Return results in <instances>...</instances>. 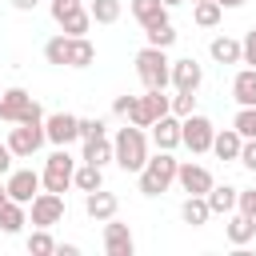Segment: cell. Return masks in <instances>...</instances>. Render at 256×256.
Listing matches in <instances>:
<instances>
[{
	"label": "cell",
	"mask_w": 256,
	"mask_h": 256,
	"mask_svg": "<svg viewBox=\"0 0 256 256\" xmlns=\"http://www.w3.org/2000/svg\"><path fill=\"white\" fill-rule=\"evenodd\" d=\"M172 112H176L180 120L192 116V112H196V92H176V96H172Z\"/></svg>",
	"instance_id": "cell-36"
},
{
	"label": "cell",
	"mask_w": 256,
	"mask_h": 256,
	"mask_svg": "<svg viewBox=\"0 0 256 256\" xmlns=\"http://www.w3.org/2000/svg\"><path fill=\"white\" fill-rule=\"evenodd\" d=\"M220 8H240V4H248V0H216Z\"/></svg>",
	"instance_id": "cell-45"
},
{
	"label": "cell",
	"mask_w": 256,
	"mask_h": 256,
	"mask_svg": "<svg viewBox=\"0 0 256 256\" xmlns=\"http://www.w3.org/2000/svg\"><path fill=\"white\" fill-rule=\"evenodd\" d=\"M220 16H224V8H220L216 0H196V8H192V20H196L200 28H216Z\"/></svg>",
	"instance_id": "cell-29"
},
{
	"label": "cell",
	"mask_w": 256,
	"mask_h": 256,
	"mask_svg": "<svg viewBox=\"0 0 256 256\" xmlns=\"http://www.w3.org/2000/svg\"><path fill=\"white\" fill-rule=\"evenodd\" d=\"M224 236H228V244H236V248H244L248 240H256V216H248V212H228V224H224Z\"/></svg>",
	"instance_id": "cell-15"
},
{
	"label": "cell",
	"mask_w": 256,
	"mask_h": 256,
	"mask_svg": "<svg viewBox=\"0 0 256 256\" xmlns=\"http://www.w3.org/2000/svg\"><path fill=\"white\" fill-rule=\"evenodd\" d=\"M44 140H48L44 120H20V124L8 128V148H12V156H20V160L36 156V152L44 148Z\"/></svg>",
	"instance_id": "cell-6"
},
{
	"label": "cell",
	"mask_w": 256,
	"mask_h": 256,
	"mask_svg": "<svg viewBox=\"0 0 256 256\" xmlns=\"http://www.w3.org/2000/svg\"><path fill=\"white\" fill-rule=\"evenodd\" d=\"M208 216H212L208 196H188V200L180 204V220H184V224H192V228H204V224H208Z\"/></svg>",
	"instance_id": "cell-25"
},
{
	"label": "cell",
	"mask_w": 256,
	"mask_h": 256,
	"mask_svg": "<svg viewBox=\"0 0 256 256\" xmlns=\"http://www.w3.org/2000/svg\"><path fill=\"white\" fill-rule=\"evenodd\" d=\"M44 132H48V144L68 148L72 140H80V116H72V112H52V116H44Z\"/></svg>",
	"instance_id": "cell-9"
},
{
	"label": "cell",
	"mask_w": 256,
	"mask_h": 256,
	"mask_svg": "<svg viewBox=\"0 0 256 256\" xmlns=\"http://www.w3.org/2000/svg\"><path fill=\"white\" fill-rule=\"evenodd\" d=\"M172 112V96H164V88H148L144 96H136V104H132V112H128V124H136V128H152L160 116H168Z\"/></svg>",
	"instance_id": "cell-5"
},
{
	"label": "cell",
	"mask_w": 256,
	"mask_h": 256,
	"mask_svg": "<svg viewBox=\"0 0 256 256\" xmlns=\"http://www.w3.org/2000/svg\"><path fill=\"white\" fill-rule=\"evenodd\" d=\"M28 252H32V256H52V252H56V240L48 236V228H36V232L28 236Z\"/></svg>",
	"instance_id": "cell-33"
},
{
	"label": "cell",
	"mask_w": 256,
	"mask_h": 256,
	"mask_svg": "<svg viewBox=\"0 0 256 256\" xmlns=\"http://www.w3.org/2000/svg\"><path fill=\"white\" fill-rule=\"evenodd\" d=\"M192 4H196V0H192Z\"/></svg>",
	"instance_id": "cell-48"
},
{
	"label": "cell",
	"mask_w": 256,
	"mask_h": 256,
	"mask_svg": "<svg viewBox=\"0 0 256 256\" xmlns=\"http://www.w3.org/2000/svg\"><path fill=\"white\" fill-rule=\"evenodd\" d=\"M116 208H120V200L112 196V192H104V188H96V192H84V212L92 216V220H112L116 216Z\"/></svg>",
	"instance_id": "cell-17"
},
{
	"label": "cell",
	"mask_w": 256,
	"mask_h": 256,
	"mask_svg": "<svg viewBox=\"0 0 256 256\" xmlns=\"http://www.w3.org/2000/svg\"><path fill=\"white\" fill-rule=\"evenodd\" d=\"M56 24H60V32H64V36H88V28H92V12H88V8L80 4V8L64 12V16L56 20Z\"/></svg>",
	"instance_id": "cell-24"
},
{
	"label": "cell",
	"mask_w": 256,
	"mask_h": 256,
	"mask_svg": "<svg viewBox=\"0 0 256 256\" xmlns=\"http://www.w3.org/2000/svg\"><path fill=\"white\" fill-rule=\"evenodd\" d=\"M136 76L144 88H168L172 84V60H168V48H140L136 52Z\"/></svg>",
	"instance_id": "cell-3"
},
{
	"label": "cell",
	"mask_w": 256,
	"mask_h": 256,
	"mask_svg": "<svg viewBox=\"0 0 256 256\" xmlns=\"http://www.w3.org/2000/svg\"><path fill=\"white\" fill-rule=\"evenodd\" d=\"M128 12L136 16L140 28H152V24H164L168 20V4L164 0H128Z\"/></svg>",
	"instance_id": "cell-18"
},
{
	"label": "cell",
	"mask_w": 256,
	"mask_h": 256,
	"mask_svg": "<svg viewBox=\"0 0 256 256\" xmlns=\"http://www.w3.org/2000/svg\"><path fill=\"white\" fill-rule=\"evenodd\" d=\"M164 4H168V8H176V4H184V0H164Z\"/></svg>",
	"instance_id": "cell-47"
},
{
	"label": "cell",
	"mask_w": 256,
	"mask_h": 256,
	"mask_svg": "<svg viewBox=\"0 0 256 256\" xmlns=\"http://www.w3.org/2000/svg\"><path fill=\"white\" fill-rule=\"evenodd\" d=\"M28 204H20V200H4L0 204V232L4 236H16L24 224H28V212H24Z\"/></svg>",
	"instance_id": "cell-22"
},
{
	"label": "cell",
	"mask_w": 256,
	"mask_h": 256,
	"mask_svg": "<svg viewBox=\"0 0 256 256\" xmlns=\"http://www.w3.org/2000/svg\"><path fill=\"white\" fill-rule=\"evenodd\" d=\"M176 184H180L188 196H208L216 180H212V172H208L204 164H192V160H184V164H180V172H176Z\"/></svg>",
	"instance_id": "cell-12"
},
{
	"label": "cell",
	"mask_w": 256,
	"mask_h": 256,
	"mask_svg": "<svg viewBox=\"0 0 256 256\" xmlns=\"http://www.w3.org/2000/svg\"><path fill=\"white\" fill-rule=\"evenodd\" d=\"M60 256H80V244H56Z\"/></svg>",
	"instance_id": "cell-43"
},
{
	"label": "cell",
	"mask_w": 256,
	"mask_h": 256,
	"mask_svg": "<svg viewBox=\"0 0 256 256\" xmlns=\"http://www.w3.org/2000/svg\"><path fill=\"white\" fill-rule=\"evenodd\" d=\"M240 164H244L248 172H256V140H244V148H240Z\"/></svg>",
	"instance_id": "cell-39"
},
{
	"label": "cell",
	"mask_w": 256,
	"mask_h": 256,
	"mask_svg": "<svg viewBox=\"0 0 256 256\" xmlns=\"http://www.w3.org/2000/svg\"><path fill=\"white\" fill-rule=\"evenodd\" d=\"M212 136H216V128H212V120H208V116L192 112V116H184V120H180V144H184L192 156L212 152Z\"/></svg>",
	"instance_id": "cell-8"
},
{
	"label": "cell",
	"mask_w": 256,
	"mask_h": 256,
	"mask_svg": "<svg viewBox=\"0 0 256 256\" xmlns=\"http://www.w3.org/2000/svg\"><path fill=\"white\" fill-rule=\"evenodd\" d=\"M4 200H8V184H0V204H4Z\"/></svg>",
	"instance_id": "cell-46"
},
{
	"label": "cell",
	"mask_w": 256,
	"mask_h": 256,
	"mask_svg": "<svg viewBox=\"0 0 256 256\" xmlns=\"http://www.w3.org/2000/svg\"><path fill=\"white\" fill-rule=\"evenodd\" d=\"M208 52H212L216 64H244V44L236 36H212Z\"/></svg>",
	"instance_id": "cell-19"
},
{
	"label": "cell",
	"mask_w": 256,
	"mask_h": 256,
	"mask_svg": "<svg viewBox=\"0 0 256 256\" xmlns=\"http://www.w3.org/2000/svg\"><path fill=\"white\" fill-rule=\"evenodd\" d=\"M112 148H116V164H120L124 172H140V168L148 164V136H144V128H136V124H124V128L116 132Z\"/></svg>",
	"instance_id": "cell-2"
},
{
	"label": "cell",
	"mask_w": 256,
	"mask_h": 256,
	"mask_svg": "<svg viewBox=\"0 0 256 256\" xmlns=\"http://www.w3.org/2000/svg\"><path fill=\"white\" fill-rule=\"evenodd\" d=\"M176 172H180V160H176L172 152L156 148V156H148V164L136 172V176H140V192H144V196H160V192H168V188L176 184Z\"/></svg>",
	"instance_id": "cell-1"
},
{
	"label": "cell",
	"mask_w": 256,
	"mask_h": 256,
	"mask_svg": "<svg viewBox=\"0 0 256 256\" xmlns=\"http://www.w3.org/2000/svg\"><path fill=\"white\" fill-rule=\"evenodd\" d=\"M100 136H108V124H104L100 116L80 120V140H100Z\"/></svg>",
	"instance_id": "cell-35"
},
{
	"label": "cell",
	"mask_w": 256,
	"mask_h": 256,
	"mask_svg": "<svg viewBox=\"0 0 256 256\" xmlns=\"http://www.w3.org/2000/svg\"><path fill=\"white\" fill-rule=\"evenodd\" d=\"M144 36H148V44H152V48H172L180 32H176V28L164 20V24H152V28H144Z\"/></svg>",
	"instance_id": "cell-31"
},
{
	"label": "cell",
	"mask_w": 256,
	"mask_h": 256,
	"mask_svg": "<svg viewBox=\"0 0 256 256\" xmlns=\"http://www.w3.org/2000/svg\"><path fill=\"white\" fill-rule=\"evenodd\" d=\"M96 60V48L88 36H68V68H88Z\"/></svg>",
	"instance_id": "cell-26"
},
{
	"label": "cell",
	"mask_w": 256,
	"mask_h": 256,
	"mask_svg": "<svg viewBox=\"0 0 256 256\" xmlns=\"http://www.w3.org/2000/svg\"><path fill=\"white\" fill-rule=\"evenodd\" d=\"M232 128H236L244 140H256V108H240L236 120H232Z\"/></svg>",
	"instance_id": "cell-34"
},
{
	"label": "cell",
	"mask_w": 256,
	"mask_h": 256,
	"mask_svg": "<svg viewBox=\"0 0 256 256\" xmlns=\"http://www.w3.org/2000/svg\"><path fill=\"white\" fill-rule=\"evenodd\" d=\"M200 84H204V68H200L192 56L172 60V88H176V92H196Z\"/></svg>",
	"instance_id": "cell-14"
},
{
	"label": "cell",
	"mask_w": 256,
	"mask_h": 256,
	"mask_svg": "<svg viewBox=\"0 0 256 256\" xmlns=\"http://www.w3.org/2000/svg\"><path fill=\"white\" fill-rule=\"evenodd\" d=\"M152 144L164 148V152L180 148V116H176V112H168V116H160V120L152 124Z\"/></svg>",
	"instance_id": "cell-16"
},
{
	"label": "cell",
	"mask_w": 256,
	"mask_h": 256,
	"mask_svg": "<svg viewBox=\"0 0 256 256\" xmlns=\"http://www.w3.org/2000/svg\"><path fill=\"white\" fill-rule=\"evenodd\" d=\"M72 8H80V0H52V20H60V16L72 12Z\"/></svg>",
	"instance_id": "cell-41"
},
{
	"label": "cell",
	"mask_w": 256,
	"mask_h": 256,
	"mask_svg": "<svg viewBox=\"0 0 256 256\" xmlns=\"http://www.w3.org/2000/svg\"><path fill=\"white\" fill-rule=\"evenodd\" d=\"M72 184L80 188V192H96V188H104V168L100 164H76V176H72Z\"/></svg>",
	"instance_id": "cell-27"
},
{
	"label": "cell",
	"mask_w": 256,
	"mask_h": 256,
	"mask_svg": "<svg viewBox=\"0 0 256 256\" xmlns=\"http://www.w3.org/2000/svg\"><path fill=\"white\" fill-rule=\"evenodd\" d=\"M0 120H4V124L44 120V108L32 100V92H24V88H4V92H0Z\"/></svg>",
	"instance_id": "cell-4"
},
{
	"label": "cell",
	"mask_w": 256,
	"mask_h": 256,
	"mask_svg": "<svg viewBox=\"0 0 256 256\" xmlns=\"http://www.w3.org/2000/svg\"><path fill=\"white\" fill-rule=\"evenodd\" d=\"M44 60L56 64V68H68V36H64V32L52 36V40L44 44Z\"/></svg>",
	"instance_id": "cell-32"
},
{
	"label": "cell",
	"mask_w": 256,
	"mask_h": 256,
	"mask_svg": "<svg viewBox=\"0 0 256 256\" xmlns=\"http://www.w3.org/2000/svg\"><path fill=\"white\" fill-rule=\"evenodd\" d=\"M132 104H136V96H128V92H124V96H116V100H112V112H116V116H128V112H132Z\"/></svg>",
	"instance_id": "cell-40"
},
{
	"label": "cell",
	"mask_w": 256,
	"mask_h": 256,
	"mask_svg": "<svg viewBox=\"0 0 256 256\" xmlns=\"http://www.w3.org/2000/svg\"><path fill=\"white\" fill-rule=\"evenodd\" d=\"M236 208H240V212H248V216H256V188H240Z\"/></svg>",
	"instance_id": "cell-38"
},
{
	"label": "cell",
	"mask_w": 256,
	"mask_h": 256,
	"mask_svg": "<svg viewBox=\"0 0 256 256\" xmlns=\"http://www.w3.org/2000/svg\"><path fill=\"white\" fill-rule=\"evenodd\" d=\"M80 160H88V164H108V160H116V148H112V140L108 136H100V140H84V156Z\"/></svg>",
	"instance_id": "cell-28"
},
{
	"label": "cell",
	"mask_w": 256,
	"mask_h": 256,
	"mask_svg": "<svg viewBox=\"0 0 256 256\" xmlns=\"http://www.w3.org/2000/svg\"><path fill=\"white\" fill-rule=\"evenodd\" d=\"M64 212H68V204H64L60 192H48V188H44V192L32 200V224H36V228H52V224H60Z\"/></svg>",
	"instance_id": "cell-10"
},
{
	"label": "cell",
	"mask_w": 256,
	"mask_h": 256,
	"mask_svg": "<svg viewBox=\"0 0 256 256\" xmlns=\"http://www.w3.org/2000/svg\"><path fill=\"white\" fill-rule=\"evenodd\" d=\"M8 200H20V204H32L36 196H40V188H44V180H40V172H32V168H16V172H8Z\"/></svg>",
	"instance_id": "cell-11"
},
{
	"label": "cell",
	"mask_w": 256,
	"mask_h": 256,
	"mask_svg": "<svg viewBox=\"0 0 256 256\" xmlns=\"http://www.w3.org/2000/svg\"><path fill=\"white\" fill-rule=\"evenodd\" d=\"M88 12H92V24H116L120 20V0H92Z\"/></svg>",
	"instance_id": "cell-30"
},
{
	"label": "cell",
	"mask_w": 256,
	"mask_h": 256,
	"mask_svg": "<svg viewBox=\"0 0 256 256\" xmlns=\"http://www.w3.org/2000/svg\"><path fill=\"white\" fill-rule=\"evenodd\" d=\"M72 176H76V156L68 152V148H56L48 160H44V172H40V180H44V188L48 192H68L72 188Z\"/></svg>",
	"instance_id": "cell-7"
},
{
	"label": "cell",
	"mask_w": 256,
	"mask_h": 256,
	"mask_svg": "<svg viewBox=\"0 0 256 256\" xmlns=\"http://www.w3.org/2000/svg\"><path fill=\"white\" fill-rule=\"evenodd\" d=\"M232 96L240 108H256V68H240L232 80Z\"/></svg>",
	"instance_id": "cell-23"
},
{
	"label": "cell",
	"mask_w": 256,
	"mask_h": 256,
	"mask_svg": "<svg viewBox=\"0 0 256 256\" xmlns=\"http://www.w3.org/2000/svg\"><path fill=\"white\" fill-rule=\"evenodd\" d=\"M36 4H40V0H12V8H16V12H32Z\"/></svg>",
	"instance_id": "cell-44"
},
{
	"label": "cell",
	"mask_w": 256,
	"mask_h": 256,
	"mask_svg": "<svg viewBox=\"0 0 256 256\" xmlns=\"http://www.w3.org/2000/svg\"><path fill=\"white\" fill-rule=\"evenodd\" d=\"M240 148H244V136H240L236 128H220V132L212 136V152H216L220 160H240Z\"/></svg>",
	"instance_id": "cell-21"
},
{
	"label": "cell",
	"mask_w": 256,
	"mask_h": 256,
	"mask_svg": "<svg viewBox=\"0 0 256 256\" xmlns=\"http://www.w3.org/2000/svg\"><path fill=\"white\" fill-rule=\"evenodd\" d=\"M12 172V148H8V140H0V176H8Z\"/></svg>",
	"instance_id": "cell-42"
},
{
	"label": "cell",
	"mask_w": 256,
	"mask_h": 256,
	"mask_svg": "<svg viewBox=\"0 0 256 256\" xmlns=\"http://www.w3.org/2000/svg\"><path fill=\"white\" fill-rule=\"evenodd\" d=\"M236 200H240V188H236V184H212V192H208V208H212V216H228V212H236Z\"/></svg>",
	"instance_id": "cell-20"
},
{
	"label": "cell",
	"mask_w": 256,
	"mask_h": 256,
	"mask_svg": "<svg viewBox=\"0 0 256 256\" xmlns=\"http://www.w3.org/2000/svg\"><path fill=\"white\" fill-rule=\"evenodd\" d=\"M104 252H108V256H132V252H136V240H132L128 224H120L116 216L104 220Z\"/></svg>",
	"instance_id": "cell-13"
},
{
	"label": "cell",
	"mask_w": 256,
	"mask_h": 256,
	"mask_svg": "<svg viewBox=\"0 0 256 256\" xmlns=\"http://www.w3.org/2000/svg\"><path fill=\"white\" fill-rule=\"evenodd\" d=\"M240 44H244V64H248V68H256V28H248Z\"/></svg>",
	"instance_id": "cell-37"
}]
</instances>
